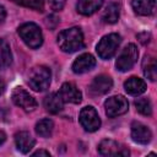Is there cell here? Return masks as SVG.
Here are the masks:
<instances>
[{"mask_svg":"<svg viewBox=\"0 0 157 157\" xmlns=\"http://www.w3.org/2000/svg\"><path fill=\"white\" fill-rule=\"evenodd\" d=\"M12 101L17 107L22 108L25 112H32L37 108V101L22 87H16L13 90Z\"/></svg>","mask_w":157,"mask_h":157,"instance_id":"ba28073f","label":"cell"},{"mask_svg":"<svg viewBox=\"0 0 157 157\" xmlns=\"http://www.w3.org/2000/svg\"><path fill=\"white\" fill-rule=\"evenodd\" d=\"M5 16H6V11H5V7L2 5H0V22H2L5 20Z\"/></svg>","mask_w":157,"mask_h":157,"instance_id":"4316f807","label":"cell"},{"mask_svg":"<svg viewBox=\"0 0 157 157\" xmlns=\"http://www.w3.org/2000/svg\"><path fill=\"white\" fill-rule=\"evenodd\" d=\"M50 70L44 65L34 66L28 75V85L36 92L45 91L50 85Z\"/></svg>","mask_w":157,"mask_h":157,"instance_id":"7a4b0ae2","label":"cell"},{"mask_svg":"<svg viewBox=\"0 0 157 157\" xmlns=\"http://www.w3.org/2000/svg\"><path fill=\"white\" fill-rule=\"evenodd\" d=\"M124 88L131 96H140L146 91L147 87H146V82L142 78L137 76H131L124 82Z\"/></svg>","mask_w":157,"mask_h":157,"instance_id":"9a60e30c","label":"cell"},{"mask_svg":"<svg viewBox=\"0 0 157 157\" xmlns=\"http://www.w3.org/2000/svg\"><path fill=\"white\" fill-rule=\"evenodd\" d=\"M50 156L49 155V152L48 151H44V150H39V151H36V152H33V156Z\"/></svg>","mask_w":157,"mask_h":157,"instance_id":"83f0119b","label":"cell"},{"mask_svg":"<svg viewBox=\"0 0 157 157\" xmlns=\"http://www.w3.org/2000/svg\"><path fill=\"white\" fill-rule=\"evenodd\" d=\"M59 96H60V98L63 99L64 103H74V104H77L82 99L81 91L74 83H71V82L63 83V86L60 87V91H59Z\"/></svg>","mask_w":157,"mask_h":157,"instance_id":"8fae6325","label":"cell"},{"mask_svg":"<svg viewBox=\"0 0 157 157\" xmlns=\"http://www.w3.org/2000/svg\"><path fill=\"white\" fill-rule=\"evenodd\" d=\"M54 130V123L52 119H42L36 124V132L40 137H49L53 134Z\"/></svg>","mask_w":157,"mask_h":157,"instance_id":"44dd1931","label":"cell"},{"mask_svg":"<svg viewBox=\"0 0 157 157\" xmlns=\"http://www.w3.org/2000/svg\"><path fill=\"white\" fill-rule=\"evenodd\" d=\"M18 34L21 39L32 49L39 48L43 43V33L40 28L33 22H27L21 25L18 27Z\"/></svg>","mask_w":157,"mask_h":157,"instance_id":"3957f363","label":"cell"},{"mask_svg":"<svg viewBox=\"0 0 157 157\" xmlns=\"http://www.w3.org/2000/svg\"><path fill=\"white\" fill-rule=\"evenodd\" d=\"M58 45L65 53H74L83 48V33L78 27L64 29L58 36Z\"/></svg>","mask_w":157,"mask_h":157,"instance_id":"6da1fadb","label":"cell"},{"mask_svg":"<svg viewBox=\"0 0 157 157\" xmlns=\"http://www.w3.org/2000/svg\"><path fill=\"white\" fill-rule=\"evenodd\" d=\"M15 144L18 151H21L22 153H28L34 147L36 140L28 131H20L15 135Z\"/></svg>","mask_w":157,"mask_h":157,"instance_id":"5bb4252c","label":"cell"},{"mask_svg":"<svg viewBox=\"0 0 157 157\" xmlns=\"http://www.w3.org/2000/svg\"><path fill=\"white\" fill-rule=\"evenodd\" d=\"M4 91H5V82H4V80L0 77V94H1Z\"/></svg>","mask_w":157,"mask_h":157,"instance_id":"f546056e","label":"cell"},{"mask_svg":"<svg viewBox=\"0 0 157 157\" xmlns=\"http://www.w3.org/2000/svg\"><path fill=\"white\" fill-rule=\"evenodd\" d=\"M96 65V59L92 54L85 53L81 54L72 64V71L75 74H83L90 70H92Z\"/></svg>","mask_w":157,"mask_h":157,"instance_id":"4fadbf2b","label":"cell"},{"mask_svg":"<svg viewBox=\"0 0 157 157\" xmlns=\"http://www.w3.org/2000/svg\"><path fill=\"white\" fill-rule=\"evenodd\" d=\"M5 140H6V135H5L4 131L0 130V145H2V144L5 142Z\"/></svg>","mask_w":157,"mask_h":157,"instance_id":"f1b7e54d","label":"cell"},{"mask_svg":"<svg viewBox=\"0 0 157 157\" xmlns=\"http://www.w3.org/2000/svg\"><path fill=\"white\" fill-rule=\"evenodd\" d=\"M135 107H136V110L142 115L152 114V104L148 98H139L137 101H135Z\"/></svg>","mask_w":157,"mask_h":157,"instance_id":"603a6c76","label":"cell"},{"mask_svg":"<svg viewBox=\"0 0 157 157\" xmlns=\"http://www.w3.org/2000/svg\"><path fill=\"white\" fill-rule=\"evenodd\" d=\"M98 152L102 156H128L129 155V150L126 147L121 146L119 142L110 139H105L101 141V144L98 145Z\"/></svg>","mask_w":157,"mask_h":157,"instance_id":"9c48e42d","label":"cell"},{"mask_svg":"<svg viewBox=\"0 0 157 157\" xmlns=\"http://www.w3.org/2000/svg\"><path fill=\"white\" fill-rule=\"evenodd\" d=\"M80 123H81L82 128L86 131H90V132H93V131L98 130L99 126H101L99 115H98L97 110L91 105H87V107L81 109V112H80Z\"/></svg>","mask_w":157,"mask_h":157,"instance_id":"52a82bcc","label":"cell"},{"mask_svg":"<svg viewBox=\"0 0 157 157\" xmlns=\"http://www.w3.org/2000/svg\"><path fill=\"white\" fill-rule=\"evenodd\" d=\"M120 42H121V38L117 33H110V34L104 36L97 44L98 56L104 60L110 59L117 53V50L120 45Z\"/></svg>","mask_w":157,"mask_h":157,"instance_id":"277c9868","label":"cell"},{"mask_svg":"<svg viewBox=\"0 0 157 157\" xmlns=\"http://www.w3.org/2000/svg\"><path fill=\"white\" fill-rule=\"evenodd\" d=\"M113 87V80L108 75H98L93 78L90 86V92L93 96H101L108 93Z\"/></svg>","mask_w":157,"mask_h":157,"instance_id":"30bf717a","label":"cell"},{"mask_svg":"<svg viewBox=\"0 0 157 157\" xmlns=\"http://www.w3.org/2000/svg\"><path fill=\"white\" fill-rule=\"evenodd\" d=\"M66 0H49V6L53 11H60L65 6Z\"/></svg>","mask_w":157,"mask_h":157,"instance_id":"d4e9b609","label":"cell"},{"mask_svg":"<svg viewBox=\"0 0 157 157\" xmlns=\"http://www.w3.org/2000/svg\"><path fill=\"white\" fill-rule=\"evenodd\" d=\"M137 56H139V50L136 48L135 44H128L120 53V55L118 56L117 61H115V66L119 71L125 72L128 70H130L135 63L137 61Z\"/></svg>","mask_w":157,"mask_h":157,"instance_id":"5b68a950","label":"cell"},{"mask_svg":"<svg viewBox=\"0 0 157 157\" xmlns=\"http://www.w3.org/2000/svg\"><path fill=\"white\" fill-rule=\"evenodd\" d=\"M131 137L135 142L141 144V145H146L151 141L152 139V132L151 130L144 125L142 123L139 121H134L131 124Z\"/></svg>","mask_w":157,"mask_h":157,"instance_id":"7c38bea8","label":"cell"},{"mask_svg":"<svg viewBox=\"0 0 157 157\" xmlns=\"http://www.w3.org/2000/svg\"><path fill=\"white\" fill-rule=\"evenodd\" d=\"M119 15H120L119 5L115 2H110L107 6V9L104 10V12L102 15V20L105 23H115L119 20Z\"/></svg>","mask_w":157,"mask_h":157,"instance_id":"ffe728a7","label":"cell"},{"mask_svg":"<svg viewBox=\"0 0 157 157\" xmlns=\"http://www.w3.org/2000/svg\"><path fill=\"white\" fill-rule=\"evenodd\" d=\"M142 70H144V75L150 81H156V77H157L156 58L152 56V55H146L142 60Z\"/></svg>","mask_w":157,"mask_h":157,"instance_id":"d6986e66","label":"cell"},{"mask_svg":"<svg viewBox=\"0 0 157 157\" xmlns=\"http://www.w3.org/2000/svg\"><path fill=\"white\" fill-rule=\"evenodd\" d=\"M12 63V54L9 43L0 38V64L4 66H9Z\"/></svg>","mask_w":157,"mask_h":157,"instance_id":"7402d4cb","label":"cell"},{"mask_svg":"<svg viewBox=\"0 0 157 157\" xmlns=\"http://www.w3.org/2000/svg\"><path fill=\"white\" fill-rule=\"evenodd\" d=\"M17 5L33 9L36 11H43L44 9V0H11Z\"/></svg>","mask_w":157,"mask_h":157,"instance_id":"cb8c5ba5","label":"cell"},{"mask_svg":"<svg viewBox=\"0 0 157 157\" xmlns=\"http://www.w3.org/2000/svg\"><path fill=\"white\" fill-rule=\"evenodd\" d=\"M103 1L104 0H78L76 9L81 15L90 16L102 7Z\"/></svg>","mask_w":157,"mask_h":157,"instance_id":"2e32d148","label":"cell"},{"mask_svg":"<svg viewBox=\"0 0 157 157\" xmlns=\"http://www.w3.org/2000/svg\"><path fill=\"white\" fill-rule=\"evenodd\" d=\"M131 6L137 15L148 16L155 12L156 0H132Z\"/></svg>","mask_w":157,"mask_h":157,"instance_id":"e0dca14e","label":"cell"},{"mask_svg":"<svg viewBox=\"0 0 157 157\" xmlns=\"http://www.w3.org/2000/svg\"><path fill=\"white\" fill-rule=\"evenodd\" d=\"M63 99L60 98L59 93H50L44 98V108L47 112L52 114H56L63 109Z\"/></svg>","mask_w":157,"mask_h":157,"instance_id":"ac0fdd59","label":"cell"},{"mask_svg":"<svg viewBox=\"0 0 157 157\" xmlns=\"http://www.w3.org/2000/svg\"><path fill=\"white\" fill-rule=\"evenodd\" d=\"M144 36H145V38H142V33H140L139 36H137V38H139V40L142 43V44H146V43H148L150 42V38H151V36H150V33H144Z\"/></svg>","mask_w":157,"mask_h":157,"instance_id":"484cf974","label":"cell"},{"mask_svg":"<svg viewBox=\"0 0 157 157\" xmlns=\"http://www.w3.org/2000/svg\"><path fill=\"white\" fill-rule=\"evenodd\" d=\"M104 108H105V114L109 118H115V117H119L128 112L129 103L124 96L118 94V96L109 97L104 102Z\"/></svg>","mask_w":157,"mask_h":157,"instance_id":"8992f818","label":"cell"}]
</instances>
